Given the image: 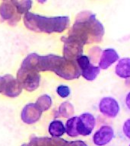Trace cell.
I'll return each mask as SVG.
<instances>
[{
	"mask_svg": "<svg viewBox=\"0 0 130 146\" xmlns=\"http://www.w3.org/2000/svg\"><path fill=\"white\" fill-rule=\"evenodd\" d=\"M0 16L9 25H15L20 21L21 15L10 0H6L0 5Z\"/></svg>",
	"mask_w": 130,
	"mask_h": 146,
	"instance_id": "obj_3",
	"label": "cell"
},
{
	"mask_svg": "<svg viewBox=\"0 0 130 146\" xmlns=\"http://www.w3.org/2000/svg\"><path fill=\"white\" fill-rule=\"evenodd\" d=\"M114 138V131L109 125H103L94 133L93 141L96 145L102 146L107 145Z\"/></svg>",
	"mask_w": 130,
	"mask_h": 146,
	"instance_id": "obj_8",
	"label": "cell"
},
{
	"mask_svg": "<svg viewBox=\"0 0 130 146\" xmlns=\"http://www.w3.org/2000/svg\"><path fill=\"white\" fill-rule=\"evenodd\" d=\"M4 83H5L4 76H2V77L0 76V93H2V91H3V88H4Z\"/></svg>",
	"mask_w": 130,
	"mask_h": 146,
	"instance_id": "obj_18",
	"label": "cell"
},
{
	"mask_svg": "<svg viewBox=\"0 0 130 146\" xmlns=\"http://www.w3.org/2000/svg\"><path fill=\"white\" fill-rule=\"evenodd\" d=\"M40 3H44V2H46V0H37Z\"/></svg>",
	"mask_w": 130,
	"mask_h": 146,
	"instance_id": "obj_21",
	"label": "cell"
},
{
	"mask_svg": "<svg viewBox=\"0 0 130 146\" xmlns=\"http://www.w3.org/2000/svg\"><path fill=\"white\" fill-rule=\"evenodd\" d=\"M49 133L53 137H60L66 132V126L60 120H53L49 125Z\"/></svg>",
	"mask_w": 130,
	"mask_h": 146,
	"instance_id": "obj_12",
	"label": "cell"
},
{
	"mask_svg": "<svg viewBox=\"0 0 130 146\" xmlns=\"http://www.w3.org/2000/svg\"><path fill=\"white\" fill-rule=\"evenodd\" d=\"M78 62L79 64L80 68L82 70V75L87 80H94L98 76L100 72V68L93 66L90 63L88 57L85 56H82L78 59Z\"/></svg>",
	"mask_w": 130,
	"mask_h": 146,
	"instance_id": "obj_9",
	"label": "cell"
},
{
	"mask_svg": "<svg viewBox=\"0 0 130 146\" xmlns=\"http://www.w3.org/2000/svg\"><path fill=\"white\" fill-rule=\"evenodd\" d=\"M17 80L23 88L28 91H33L40 85V75L38 72L21 67L17 73Z\"/></svg>",
	"mask_w": 130,
	"mask_h": 146,
	"instance_id": "obj_2",
	"label": "cell"
},
{
	"mask_svg": "<svg viewBox=\"0 0 130 146\" xmlns=\"http://www.w3.org/2000/svg\"><path fill=\"white\" fill-rule=\"evenodd\" d=\"M118 59V55L113 49H108L103 51L99 66L101 68H107L111 64Z\"/></svg>",
	"mask_w": 130,
	"mask_h": 146,
	"instance_id": "obj_10",
	"label": "cell"
},
{
	"mask_svg": "<svg viewBox=\"0 0 130 146\" xmlns=\"http://www.w3.org/2000/svg\"><path fill=\"white\" fill-rule=\"evenodd\" d=\"M4 1H6V0H4Z\"/></svg>",
	"mask_w": 130,
	"mask_h": 146,
	"instance_id": "obj_22",
	"label": "cell"
},
{
	"mask_svg": "<svg viewBox=\"0 0 130 146\" xmlns=\"http://www.w3.org/2000/svg\"><path fill=\"white\" fill-rule=\"evenodd\" d=\"M4 88H3L2 94L10 98L18 97L21 93L23 88L18 82L17 78H15L11 75H4Z\"/></svg>",
	"mask_w": 130,
	"mask_h": 146,
	"instance_id": "obj_6",
	"label": "cell"
},
{
	"mask_svg": "<svg viewBox=\"0 0 130 146\" xmlns=\"http://www.w3.org/2000/svg\"><path fill=\"white\" fill-rule=\"evenodd\" d=\"M116 74L122 78H130V58H123L116 66Z\"/></svg>",
	"mask_w": 130,
	"mask_h": 146,
	"instance_id": "obj_11",
	"label": "cell"
},
{
	"mask_svg": "<svg viewBox=\"0 0 130 146\" xmlns=\"http://www.w3.org/2000/svg\"><path fill=\"white\" fill-rule=\"evenodd\" d=\"M123 132L127 138L130 139V119H128L123 125Z\"/></svg>",
	"mask_w": 130,
	"mask_h": 146,
	"instance_id": "obj_17",
	"label": "cell"
},
{
	"mask_svg": "<svg viewBox=\"0 0 130 146\" xmlns=\"http://www.w3.org/2000/svg\"><path fill=\"white\" fill-rule=\"evenodd\" d=\"M56 92L59 97L62 98H66L69 96L71 93L70 88L67 85H59L57 87Z\"/></svg>",
	"mask_w": 130,
	"mask_h": 146,
	"instance_id": "obj_16",
	"label": "cell"
},
{
	"mask_svg": "<svg viewBox=\"0 0 130 146\" xmlns=\"http://www.w3.org/2000/svg\"><path fill=\"white\" fill-rule=\"evenodd\" d=\"M24 23L27 29L36 32H62L68 27L69 19L68 17L46 18L44 16L27 12L24 15Z\"/></svg>",
	"mask_w": 130,
	"mask_h": 146,
	"instance_id": "obj_1",
	"label": "cell"
},
{
	"mask_svg": "<svg viewBox=\"0 0 130 146\" xmlns=\"http://www.w3.org/2000/svg\"><path fill=\"white\" fill-rule=\"evenodd\" d=\"M129 146H130V145H129Z\"/></svg>",
	"mask_w": 130,
	"mask_h": 146,
	"instance_id": "obj_23",
	"label": "cell"
},
{
	"mask_svg": "<svg viewBox=\"0 0 130 146\" xmlns=\"http://www.w3.org/2000/svg\"><path fill=\"white\" fill-rule=\"evenodd\" d=\"M12 4L15 6L18 13L21 15L26 14L29 11L32 6L31 0H10Z\"/></svg>",
	"mask_w": 130,
	"mask_h": 146,
	"instance_id": "obj_13",
	"label": "cell"
},
{
	"mask_svg": "<svg viewBox=\"0 0 130 146\" xmlns=\"http://www.w3.org/2000/svg\"><path fill=\"white\" fill-rule=\"evenodd\" d=\"M42 111L39 109L36 104H28L23 108L21 111V119L25 123L33 124L40 119Z\"/></svg>",
	"mask_w": 130,
	"mask_h": 146,
	"instance_id": "obj_7",
	"label": "cell"
},
{
	"mask_svg": "<svg viewBox=\"0 0 130 146\" xmlns=\"http://www.w3.org/2000/svg\"><path fill=\"white\" fill-rule=\"evenodd\" d=\"M51 104H52L51 98L46 94H43V95L40 96L36 102V105L42 112L49 109Z\"/></svg>",
	"mask_w": 130,
	"mask_h": 146,
	"instance_id": "obj_15",
	"label": "cell"
},
{
	"mask_svg": "<svg viewBox=\"0 0 130 146\" xmlns=\"http://www.w3.org/2000/svg\"><path fill=\"white\" fill-rule=\"evenodd\" d=\"M100 113L109 118H114L119 112V106L114 98L110 97L103 98L99 104Z\"/></svg>",
	"mask_w": 130,
	"mask_h": 146,
	"instance_id": "obj_5",
	"label": "cell"
},
{
	"mask_svg": "<svg viewBox=\"0 0 130 146\" xmlns=\"http://www.w3.org/2000/svg\"><path fill=\"white\" fill-rule=\"evenodd\" d=\"M95 125L96 119L92 114L84 113L80 116H78L77 132L78 135H89L92 132Z\"/></svg>",
	"mask_w": 130,
	"mask_h": 146,
	"instance_id": "obj_4",
	"label": "cell"
},
{
	"mask_svg": "<svg viewBox=\"0 0 130 146\" xmlns=\"http://www.w3.org/2000/svg\"><path fill=\"white\" fill-rule=\"evenodd\" d=\"M125 104L127 106L128 109L130 110V92H129L125 98Z\"/></svg>",
	"mask_w": 130,
	"mask_h": 146,
	"instance_id": "obj_19",
	"label": "cell"
},
{
	"mask_svg": "<svg viewBox=\"0 0 130 146\" xmlns=\"http://www.w3.org/2000/svg\"><path fill=\"white\" fill-rule=\"evenodd\" d=\"M21 146H35V145H34L33 144L30 143V142H29L28 144H24V145H22Z\"/></svg>",
	"mask_w": 130,
	"mask_h": 146,
	"instance_id": "obj_20",
	"label": "cell"
},
{
	"mask_svg": "<svg viewBox=\"0 0 130 146\" xmlns=\"http://www.w3.org/2000/svg\"><path fill=\"white\" fill-rule=\"evenodd\" d=\"M78 116H75L67 120L66 123V132L71 137L78 136L77 132Z\"/></svg>",
	"mask_w": 130,
	"mask_h": 146,
	"instance_id": "obj_14",
	"label": "cell"
}]
</instances>
